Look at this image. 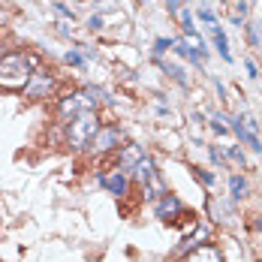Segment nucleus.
<instances>
[{"mask_svg": "<svg viewBox=\"0 0 262 262\" xmlns=\"http://www.w3.org/2000/svg\"><path fill=\"white\" fill-rule=\"evenodd\" d=\"M142 157H145V151L139 145H124V151H121V169H133Z\"/></svg>", "mask_w": 262, "mask_h": 262, "instance_id": "obj_13", "label": "nucleus"}, {"mask_svg": "<svg viewBox=\"0 0 262 262\" xmlns=\"http://www.w3.org/2000/svg\"><path fill=\"white\" fill-rule=\"evenodd\" d=\"M193 172H196V178H199V181L205 184V187H214V184H217L214 172H205V169H193Z\"/></svg>", "mask_w": 262, "mask_h": 262, "instance_id": "obj_20", "label": "nucleus"}, {"mask_svg": "<svg viewBox=\"0 0 262 262\" xmlns=\"http://www.w3.org/2000/svg\"><path fill=\"white\" fill-rule=\"evenodd\" d=\"M220 3H226V0H220Z\"/></svg>", "mask_w": 262, "mask_h": 262, "instance_id": "obj_29", "label": "nucleus"}, {"mask_svg": "<svg viewBox=\"0 0 262 262\" xmlns=\"http://www.w3.org/2000/svg\"><path fill=\"white\" fill-rule=\"evenodd\" d=\"M223 157L235 160V163L241 166V169L247 166V154H244V148H238V145H223Z\"/></svg>", "mask_w": 262, "mask_h": 262, "instance_id": "obj_16", "label": "nucleus"}, {"mask_svg": "<svg viewBox=\"0 0 262 262\" xmlns=\"http://www.w3.org/2000/svg\"><path fill=\"white\" fill-rule=\"evenodd\" d=\"M169 49H172V39H157V42H154V54H166L169 52Z\"/></svg>", "mask_w": 262, "mask_h": 262, "instance_id": "obj_24", "label": "nucleus"}, {"mask_svg": "<svg viewBox=\"0 0 262 262\" xmlns=\"http://www.w3.org/2000/svg\"><path fill=\"white\" fill-rule=\"evenodd\" d=\"M97 130H100V118H97L94 112H81V115H76V118L70 121V130H67L70 148H88L91 139L97 136Z\"/></svg>", "mask_w": 262, "mask_h": 262, "instance_id": "obj_2", "label": "nucleus"}, {"mask_svg": "<svg viewBox=\"0 0 262 262\" xmlns=\"http://www.w3.org/2000/svg\"><path fill=\"white\" fill-rule=\"evenodd\" d=\"M100 184H103L112 196H124V193H127V175H124L121 169H118L115 175H100Z\"/></svg>", "mask_w": 262, "mask_h": 262, "instance_id": "obj_8", "label": "nucleus"}, {"mask_svg": "<svg viewBox=\"0 0 262 262\" xmlns=\"http://www.w3.org/2000/svg\"><path fill=\"white\" fill-rule=\"evenodd\" d=\"M244 70H247V76H250V79H259V70H256V63H253V60H244Z\"/></svg>", "mask_w": 262, "mask_h": 262, "instance_id": "obj_27", "label": "nucleus"}, {"mask_svg": "<svg viewBox=\"0 0 262 262\" xmlns=\"http://www.w3.org/2000/svg\"><path fill=\"white\" fill-rule=\"evenodd\" d=\"M256 229H259V232H262V220H256Z\"/></svg>", "mask_w": 262, "mask_h": 262, "instance_id": "obj_28", "label": "nucleus"}, {"mask_svg": "<svg viewBox=\"0 0 262 262\" xmlns=\"http://www.w3.org/2000/svg\"><path fill=\"white\" fill-rule=\"evenodd\" d=\"M244 30H247V42L253 46V49H259L262 39H259V25L256 21H244Z\"/></svg>", "mask_w": 262, "mask_h": 262, "instance_id": "obj_18", "label": "nucleus"}, {"mask_svg": "<svg viewBox=\"0 0 262 262\" xmlns=\"http://www.w3.org/2000/svg\"><path fill=\"white\" fill-rule=\"evenodd\" d=\"M172 49H175V54H181V57L193 60V63H199V60H202L196 49H190V39H172Z\"/></svg>", "mask_w": 262, "mask_h": 262, "instance_id": "obj_15", "label": "nucleus"}, {"mask_svg": "<svg viewBox=\"0 0 262 262\" xmlns=\"http://www.w3.org/2000/svg\"><path fill=\"white\" fill-rule=\"evenodd\" d=\"M133 172H136V178H139L142 184H151V181H154V163H151L148 157L139 160V163L133 166Z\"/></svg>", "mask_w": 262, "mask_h": 262, "instance_id": "obj_14", "label": "nucleus"}, {"mask_svg": "<svg viewBox=\"0 0 262 262\" xmlns=\"http://www.w3.org/2000/svg\"><path fill=\"white\" fill-rule=\"evenodd\" d=\"M54 9H57V12H63V15H67V18H76V12H73V9H70V6H63V3H60V0H54Z\"/></svg>", "mask_w": 262, "mask_h": 262, "instance_id": "obj_26", "label": "nucleus"}, {"mask_svg": "<svg viewBox=\"0 0 262 262\" xmlns=\"http://www.w3.org/2000/svg\"><path fill=\"white\" fill-rule=\"evenodd\" d=\"M54 88V81L49 73H42V70H36L33 76H30V81L25 84V97H30V100H42V97H49Z\"/></svg>", "mask_w": 262, "mask_h": 262, "instance_id": "obj_5", "label": "nucleus"}, {"mask_svg": "<svg viewBox=\"0 0 262 262\" xmlns=\"http://www.w3.org/2000/svg\"><path fill=\"white\" fill-rule=\"evenodd\" d=\"M121 142H124V136H121L118 127H100L97 136L91 139V145H88V148H91L94 154H108V151L121 148Z\"/></svg>", "mask_w": 262, "mask_h": 262, "instance_id": "obj_3", "label": "nucleus"}, {"mask_svg": "<svg viewBox=\"0 0 262 262\" xmlns=\"http://www.w3.org/2000/svg\"><path fill=\"white\" fill-rule=\"evenodd\" d=\"M94 100L84 94V91H79V94H67L60 103H57V112L63 115V118H76V115H81V112H94Z\"/></svg>", "mask_w": 262, "mask_h": 262, "instance_id": "obj_4", "label": "nucleus"}, {"mask_svg": "<svg viewBox=\"0 0 262 262\" xmlns=\"http://www.w3.org/2000/svg\"><path fill=\"white\" fill-rule=\"evenodd\" d=\"M166 73H169L172 79L178 81L181 88H187V84H190V81H187V76H184V70H181V67H178V63H166Z\"/></svg>", "mask_w": 262, "mask_h": 262, "instance_id": "obj_19", "label": "nucleus"}, {"mask_svg": "<svg viewBox=\"0 0 262 262\" xmlns=\"http://www.w3.org/2000/svg\"><path fill=\"white\" fill-rule=\"evenodd\" d=\"M172 214H181V199H175V196H163L157 202V217H163V220H169Z\"/></svg>", "mask_w": 262, "mask_h": 262, "instance_id": "obj_11", "label": "nucleus"}, {"mask_svg": "<svg viewBox=\"0 0 262 262\" xmlns=\"http://www.w3.org/2000/svg\"><path fill=\"white\" fill-rule=\"evenodd\" d=\"M184 262H223V253H220L214 244H199V247H193V250L187 253Z\"/></svg>", "mask_w": 262, "mask_h": 262, "instance_id": "obj_7", "label": "nucleus"}, {"mask_svg": "<svg viewBox=\"0 0 262 262\" xmlns=\"http://www.w3.org/2000/svg\"><path fill=\"white\" fill-rule=\"evenodd\" d=\"M229 190H232V199H244L247 196V181L241 175H232L229 178Z\"/></svg>", "mask_w": 262, "mask_h": 262, "instance_id": "obj_17", "label": "nucleus"}, {"mask_svg": "<svg viewBox=\"0 0 262 262\" xmlns=\"http://www.w3.org/2000/svg\"><path fill=\"white\" fill-rule=\"evenodd\" d=\"M67 63H73V67H81L84 63V57L79 52H67Z\"/></svg>", "mask_w": 262, "mask_h": 262, "instance_id": "obj_25", "label": "nucleus"}, {"mask_svg": "<svg viewBox=\"0 0 262 262\" xmlns=\"http://www.w3.org/2000/svg\"><path fill=\"white\" fill-rule=\"evenodd\" d=\"M211 214H214V220L217 223H223V226H229L232 223V217H235V208L229 205V202H223V199H211Z\"/></svg>", "mask_w": 262, "mask_h": 262, "instance_id": "obj_10", "label": "nucleus"}, {"mask_svg": "<svg viewBox=\"0 0 262 262\" xmlns=\"http://www.w3.org/2000/svg\"><path fill=\"white\" fill-rule=\"evenodd\" d=\"M208 157L214 166H226V157H223V151H217V148H208Z\"/></svg>", "mask_w": 262, "mask_h": 262, "instance_id": "obj_23", "label": "nucleus"}, {"mask_svg": "<svg viewBox=\"0 0 262 262\" xmlns=\"http://www.w3.org/2000/svg\"><path fill=\"white\" fill-rule=\"evenodd\" d=\"M199 18H202V21H205V25H217V15H214V12H211L208 6H202V9H199Z\"/></svg>", "mask_w": 262, "mask_h": 262, "instance_id": "obj_22", "label": "nucleus"}, {"mask_svg": "<svg viewBox=\"0 0 262 262\" xmlns=\"http://www.w3.org/2000/svg\"><path fill=\"white\" fill-rule=\"evenodd\" d=\"M108 21H127V15H124V12H112V15H103V12H100V15H91V18H88V27H91V30H105Z\"/></svg>", "mask_w": 262, "mask_h": 262, "instance_id": "obj_12", "label": "nucleus"}, {"mask_svg": "<svg viewBox=\"0 0 262 262\" xmlns=\"http://www.w3.org/2000/svg\"><path fill=\"white\" fill-rule=\"evenodd\" d=\"M36 67H39V60L33 54H25V52L0 54V88H6V91H25V84L36 73Z\"/></svg>", "mask_w": 262, "mask_h": 262, "instance_id": "obj_1", "label": "nucleus"}, {"mask_svg": "<svg viewBox=\"0 0 262 262\" xmlns=\"http://www.w3.org/2000/svg\"><path fill=\"white\" fill-rule=\"evenodd\" d=\"M211 39H214V49H217V54L229 63V60H232V52H229V39H226V30H223V25H211Z\"/></svg>", "mask_w": 262, "mask_h": 262, "instance_id": "obj_9", "label": "nucleus"}, {"mask_svg": "<svg viewBox=\"0 0 262 262\" xmlns=\"http://www.w3.org/2000/svg\"><path fill=\"white\" fill-rule=\"evenodd\" d=\"M223 118L229 121L226 127H229L232 133H235V136L241 139V142H244V145H250V148H253L256 154H262V142H259V136H256L253 130H247V124L241 121V115H238V118H229V115H223Z\"/></svg>", "mask_w": 262, "mask_h": 262, "instance_id": "obj_6", "label": "nucleus"}, {"mask_svg": "<svg viewBox=\"0 0 262 262\" xmlns=\"http://www.w3.org/2000/svg\"><path fill=\"white\" fill-rule=\"evenodd\" d=\"M211 130L217 133V136H226L229 127H226V124H220V115H214V118H211Z\"/></svg>", "mask_w": 262, "mask_h": 262, "instance_id": "obj_21", "label": "nucleus"}]
</instances>
